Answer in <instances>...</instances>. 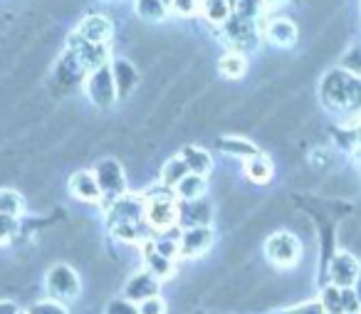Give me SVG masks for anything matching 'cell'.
Segmentation results:
<instances>
[{
    "instance_id": "cell-9",
    "label": "cell",
    "mask_w": 361,
    "mask_h": 314,
    "mask_svg": "<svg viewBox=\"0 0 361 314\" xmlns=\"http://www.w3.org/2000/svg\"><path fill=\"white\" fill-rule=\"evenodd\" d=\"M70 191L72 195H77L80 200H99L102 198V188L99 181L92 171H77L70 179Z\"/></svg>"
},
{
    "instance_id": "cell-8",
    "label": "cell",
    "mask_w": 361,
    "mask_h": 314,
    "mask_svg": "<svg viewBox=\"0 0 361 314\" xmlns=\"http://www.w3.org/2000/svg\"><path fill=\"white\" fill-rule=\"evenodd\" d=\"M146 215H149V223L154 225V228H161V230L171 228L176 220V205H173V200H171V195H156V200H151Z\"/></svg>"
},
{
    "instance_id": "cell-1",
    "label": "cell",
    "mask_w": 361,
    "mask_h": 314,
    "mask_svg": "<svg viewBox=\"0 0 361 314\" xmlns=\"http://www.w3.org/2000/svg\"><path fill=\"white\" fill-rule=\"evenodd\" d=\"M322 99L329 109L336 111H361V77L346 70H331L322 80Z\"/></svg>"
},
{
    "instance_id": "cell-19",
    "label": "cell",
    "mask_w": 361,
    "mask_h": 314,
    "mask_svg": "<svg viewBox=\"0 0 361 314\" xmlns=\"http://www.w3.org/2000/svg\"><path fill=\"white\" fill-rule=\"evenodd\" d=\"M218 70H221V75H226L228 80H238V77L245 75L247 70V62H245V55L243 52H228V55L221 57V62H218Z\"/></svg>"
},
{
    "instance_id": "cell-21",
    "label": "cell",
    "mask_w": 361,
    "mask_h": 314,
    "mask_svg": "<svg viewBox=\"0 0 361 314\" xmlns=\"http://www.w3.org/2000/svg\"><path fill=\"white\" fill-rule=\"evenodd\" d=\"M144 258H146V265H149V272L154 274V277H169V274L173 272V265H171V260L164 258V255H161L156 248H151V245L146 248Z\"/></svg>"
},
{
    "instance_id": "cell-31",
    "label": "cell",
    "mask_w": 361,
    "mask_h": 314,
    "mask_svg": "<svg viewBox=\"0 0 361 314\" xmlns=\"http://www.w3.org/2000/svg\"><path fill=\"white\" fill-rule=\"evenodd\" d=\"M13 233H18V223L11 215H0V243H6L8 238H13Z\"/></svg>"
},
{
    "instance_id": "cell-7",
    "label": "cell",
    "mask_w": 361,
    "mask_h": 314,
    "mask_svg": "<svg viewBox=\"0 0 361 314\" xmlns=\"http://www.w3.org/2000/svg\"><path fill=\"white\" fill-rule=\"evenodd\" d=\"M77 35L92 45H104L111 37V23L104 16H87L77 28Z\"/></svg>"
},
{
    "instance_id": "cell-41",
    "label": "cell",
    "mask_w": 361,
    "mask_h": 314,
    "mask_svg": "<svg viewBox=\"0 0 361 314\" xmlns=\"http://www.w3.org/2000/svg\"><path fill=\"white\" fill-rule=\"evenodd\" d=\"M356 141H359V144H361V126H359V129H356Z\"/></svg>"
},
{
    "instance_id": "cell-37",
    "label": "cell",
    "mask_w": 361,
    "mask_h": 314,
    "mask_svg": "<svg viewBox=\"0 0 361 314\" xmlns=\"http://www.w3.org/2000/svg\"><path fill=\"white\" fill-rule=\"evenodd\" d=\"M354 294H356V299H359V307H361V272H359V277H356V282H354Z\"/></svg>"
},
{
    "instance_id": "cell-13",
    "label": "cell",
    "mask_w": 361,
    "mask_h": 314,
    "mask_svg": "<svg viewBox=\"0 0 361 314\" xmlns=\"http://www.w3.org/2000/svg\"><path fill=\"white\" fill-rule=\"evenodd\" d=\"M267 37L275 42L277 47H292L297 42V28L295 23L285 20V18H277L267 25Z\"/></svg>"
},
{
    "instance_id": "cell-25",
    "label": "cell",
    "mask_w": 361,
    "mask_h": 314,
    "mask_svg": "<svg viewBox=\"0 0 361 314\" xmlns=\"http://www.w3.org/2000/svg\"><path fill=\"white\" fill-rule=\"evenodd\" d=\"M221 146L226 151H231V154H235V156H243V159H255L257 156V149L250 144V141H245L243 136H228V139H223L221 141Z\"/></svg>"
},
{
    "instance_id": "cell-32",
    "label": "cell",
    "mask_w": 361,
    "mask_h": 314,
    "mask_svg": "<svg viewBox=\"0 0 361 314\" xmlns=\"http://www.w3.org/2000/svg\"><path fill=\"white\" fill-rule=\"evenodd\" d=\"M114 235H116V238H119V240H126V243H131V240H136L134 225H129V223L114 225Z\"/></svg>"
},
{
    "instance_id": "cell-40",
    "label": "cell",
    "mask_w": 361,
    "mask_h": 314,
    "mask_svg": "<svg viewBox=\"0 0 361 314\" xmlns=\"http://www.w3.org/2000/svg\"><path fill=\"white\" fill-rule=\"evenodd\" d=\"M262 3H267V6H280V3H285V0H262Z\"/></svg>"
},
{
    "instance_id": "cell-24",
    "label": "cell",
    "mask_w": 361,
    "mask_h": 314,
    "mask_svg": "<svg viewBox=\"0 0 361 314\" xmlns=\"http://www.w3.org/2000/svg\"><path fill=\"white\" fill-rule=\"evenodd\" d=\"M322 309L324 314H344V289L341 287H326L322 292Z\"/></svg>"
},
{
    "instance_id": "cell-10",
    "label": "cell",
    "mask_w": 361,
    "mask_h": 314,
    "mask_svg": "<svg viewBox=\"0 0 361 314\" xmlns=\"http://www.w3.org/2000/svg\"><path fill=\"white\" fill-rule=\"evenodd\" d=\"M213 243V233L203 225H196V228L186 230L183 233V240H180V248L178 253L180 255H201L211 248Z\"/></svg>"
},
{
    "instance_id": "cell-29",
    "label": "cell",
    "mask_w": 361,
    "mask_h": 314,
    "mask_svg": "<svg viewBox=\"0 0 361 314\" xmlns=\"http://www.w3.org/2000/svg\"><path fill=\"white\" fill-rule=\"evenodd\" d=\"M171 8H173V13H178V16L188 18L196 11H201V0H171Z\"/></svg>"
},
{
    "instance_id": "cell-2",
    "label": "cell",
    "mask_w": 361,
    "mask_h": 314,
    "mask_svg": "<svg viewBox=\"0 0 361 314\" xmlns=\"http://www.w3.org/2000/svg\"><path fill=\"white\" fill-rule=\"evenodd\" d=\"M87 87V95H90V99L94 102L97 107H102V109H106V107H111L116 102V82H114V72H111V67H99V70H92L90 77H87L85 82Z\"/></svg>"
},
{
    "instance_id": "cell-27",
    "label": "cell",
    "mask_w": 361,
    "mask_h": 314,
    "mask_svg": "<svg viewBox=\"0 0 361 314\" xmlns=\"http://www.w3.org/2000/svg\"><path fill=\"white\" fill-rule=\"evenodd\" d=\"M359 238H361V223L356 218H344V223L339 225V233H336L339 245L351 248V245H356V240Z\"/></svg>"
},
{
    "instance_id": "cell-18",
    "label": "cell",
    "mask_w": 361,
    "mask_h": 314,
    "mask_svg": "<svg viewBox=\"0 0 361 314\" xmlns=\"http://www.w3.org/2000/svg\"><path fill=\"white\" fill-rule=\"evenodd\" d=\"M136 16L146 23H161L169 13V6H166L164 0H136L134 6Z\"/></svg>"
},
{
    "instance_id": "cell-14",
    "label": "cell",
    "mask_w": 361,
    "mask_h": 314,
    "mask_svg": "<svg viewBox=\"0 0 361 314\" xmlns=\"http://www.w3.org/2000/svg\"><path fill=\"white\" fill-rule=\"evenodd\" d=\"M111 72H114L116 95H119V97H126L136 85H139V75H136V67L131 65V62L119 60L114 67H111Z\"/></svg>"
},
{
    "instance_id": "cell-6",
    "label": "cell",
    "mask_w": 361,
    "mask_h": 314,
    "mask_svg": "<svg viewBox=\"0 0 361 314\" xmlns=\"http://www.w3.org/2000/svg\"><path fill=\"white\" fill-rule=\"evenodd\" d=\"M97 181H99V188L104 193L121 198V193H124V174H121V166L114 159H104L97 164Z\"/></svg>"
},
{
    "instance_id": "cell-17",
    "label": "cell",
    "mask_w": 361,
    "mask_h": 314,
    "mask_svg": "<svg viewBox=\"0 0 361 314\" xmlns=\"http://www.w3.org/2000/svg\"><path fill=\"white\" fill-rule=\"evenodd\" d=\"M233 6L228 0H201V13L208 23L213 25H226L228 18H231Z\"/></svg>"
},
{
    "instance_id": "cell-4",
    "label": "cell",
    "mask_w": 361,
    "mask_h": 314,
    "mask_svg": "<svg viewBox=\"0 0 361 314\" xmlns=\"http://www.w3.org/2000/svg\"><path fill=\"white\" fill-rule=\"evenodd\" d=\"M359 272H361V267L351 253H339L331 258L329 277H331V284H334V287L351 289L356 282V277H359Z\"/></svg>"
},
{
    "instance_id": "cell-30",
    "label": "cell",
    "mask_w": 361,
    "mask_h": 314,
    "mask_svg": "<svg viewBox=\"0 0 361 314\" xmlns=\"http://www.w3.org/2000/svg\"><path fill=\"white\" fill-rule=\"evenodd\" d=\"M312 166H314L317 174H324V171L331 169V154L324 149H317L314 154H312Z\"/></svg>"
},
{
    "instance_id": "cell-20",
    "label": "cell",
    "mask_w": 361,
    "mask_h": 314,
    "mask_svg": "<svg viewBox=\"0 0 361 314\" xmlns=\"http://www.w3.org/2000/svg\"><path fill=\"white\" fill-rule=\"evenodd\" d=\"M176 188H178L180 198L188 200V203H191V200H201L203 193H206V179L198 176V174H188L186 179L176 186Z\"/></svg>"
},
{
    "instance_id": "cell-23",
    "label": "cell",
    "mask_w": 361,
    "mask_h": 314,
    "mask_svg": "<svg viewBox=\"0 0 361 314\" xmlns=\"http://www.w3.org/2000/svg\"><path fill=\"white\" fill-rule=\"evenodd\" d=\"M188 174H191V171H188L186 161H183V159H171L169 164L164 166V171H161V181H164L166 186H178Z\"/></svg>"
},
{
    "instance_id": "cell-3",
    "label": "cell",
    "mask_w": 361,
    "mask_h": 314,
    "mask_svg": "<svg viewBox=\"0 0 361 314\" xmlns=\"http://www.w3.org/2000/svg\"><path fill=\"white\" fill-rule=\"evenodd\" d=\"M265 253L280 267H290L300 260V240L292 233H275L267 238Z\"/></svg>"
},
{
    "instance_id": "cell-5",
    "label": "cell",
    "mask_w": 361,
    "mask_h": 314,
    "mask_svg": "<svg viewBox=\"0 0 361 314\" xmlns=\"http://www.w3.org/2000/svg\"><path fill=\"white\" fill-rule=\"evenodd\" d=\"M77 35V32H75ZM72 50H75V60L82 70H99L106 65V47L104 45H92V42L82 40L80 35L72 37Z\"/></svg>"
},
{
    "instance_id": "cell-39",
    "label": "cell",
    "mask_w": 361,
    "mask_h": 314,
    "mask_svg": "<svg viewBox=\"0 0 361 314\" xmlns=\"http://www.w3.org/2000/svg\"><path fill=\"white\" fill-rule=\"evenodd\" d=\"M116 314H134V312H129V309L121 307V304H119V307H116Z\"/></svg>"
},
{
    "instance_id": "cell-28",
    "label": "cell",
    "mask_w": 361,
    "mask_h": 314,
    "mask_svg": "<svg viewBox=\"0 0 361 314\" xmlns=\"http://www.w3.org/2000/svg\"><path fill=\"white\" fill-rule=\"evenodd\" d=\"M341 65H344L346 72H351V75L361 77V47H354V50L346 52L344 60H341Z\"/></svg>"
},
{
    "instance_id": "cell-22",
    "label": "cell",
    "mask_w": 361,
    "mask_h": 314,
    "mask_svg": "<svg viewBox=\"0 0 361 314\" xmlns=\"http://www.w3.org/2000/svg\"><path fill=\"white\" fill-rule=\"evenodd\" d=\"M25 203H23V195L13 188H0V215H11L18 218L23 213Z\"/></svg>"
},
{
    "instance_id": "cell-15",
    "label": "cell",
    "mask_w": 361,
    "mask_h": 314,
    "mask_svg": "<svg viewBox=\"0 0 361 314\" xmlns=\"http://www.w3.org/2000/svg\"><path fill=\"white\" fill-rule=\"evenodd\" d=\"M159 292V284H156L154 274H136L134 279H131L129 284H126V294H129V299H151L154 294Z\"/></svg>"
},
{
    "instance_id": "cell-35",
    "label": "cell",
    "mask_w": 361,
    "mask_h": 314,
    "mask_svg": "<svg viewBox=\"0 0 361 314\" xmlns=\"http://www.w3.org/2000/svg\"><path fill=\"white\" fill-rule=\"evenodd\" d=\"M287 314H324V309H322V304H307V307L292 309V312H287Z\"/></svg>"
},
{
    "instance_id": "cell-34",
    "label": "cell",
    "mask_w": 361,
    "mask_h": 314,
    "mask_svg": "<svg viewBox=\"0 0 361 314\" xmlns=\"http://www.w3.org/2000/svg\"><path fill=\"white\" fill-rule=\"evenodd\" d=\"M156 250H159L164 258H173V255H178V248H176V243H161V245H156Z\"/></svg>"
},
{
    "instance_id": "cell-33",
    "label": "cell",
    "mask_w": 361,
    "mask_h": 314,
    "mask_svg": "<svg viewBox=\"0 0 361 314\" xmlns=\"http://www.w3.org/2000/svg\"><path fill=\"white\" fill-rule=\"evenodd\" d=\"M139 314H164V302L161 299H146L144 304H141V312Z\"/></svg>"
},
{
    "instance_id": "cell-11",
    "label": "cell",
    "mask_w": 361,
    "mask_h": 314,
    "mask_svg": "<svg viewBox=\"0 0 361 314\" xmlns=\"http://www.w3.org/2000/svg\"><path fill=\"white\" fill-rule=\"evenodd\" d=\"M47 287H50L52 294H62V297H75L77 292V277L70 267L60 265V267H52L50 277H47Z\"/></svg>"
},
{
    "instance_id": "cell-16",
    "label": "cell",
    "mask_w": 361,
    "mask_h": 314,
    "mask_svg": "<svg viewBox=\"0 0 361 314\" xmlns=\"http://www.w3.org/2000/svg\"><path fill=\"white\" fill-rule=\"evenodd\" d=\"M180 159L186 161V166H188V171H191V174H198V176H206L208 171H211V166H213L208 151L198 149V146H186V149H183V154H180Z\"/></svg>"
},
{
    "instance_id": "cell-36",
    "label": "cell",
    "mask_w": 361,
    "mask_h": 314,
    "mask_svg": "<svg viewBox=\"0 0 361 314\" xmlns=\"http://www.w3.org/2000/svg\"><path fill=\"white\" fill-rule=\"evenodd\" d=\"M32 314H62V309L55 307V304H40V307L32 309Z\"/></svg>"
},
{
    "instance_id": "cell-38",
    "label": "cell",
    "mask_w": 361,
    "mask_h": 314,
    "mask_svg": "<svg viewBox=\"0 0 361 314\" xmlns=\"http://www.w3.org/2000/svg\"><path fill=\"white\" fill-rule=\"evenodd\" d=\"M354 161H356V164H359V169H361V144L354 149Z\"/></svg>"
},
{
    "instance_id": "cell-26",
    "label": "cell",
    "mask_w": 361,
    "mask_h": 314,
    "mask_svg": "<svg viewBox=\"0 0 361 314\" xmlns=\"http://www.w3.org/2000/svg\"><path fill=\"white\" fill-rule=\"evenodd\" d=\"M245 171H247V176L255 181V183H265V181H270V176H272V164L265 159V156L257 154L255 159L247 161Z\"/></svg>"
},
{
    "instance_id": "cell-42",
    "label": "cell",
    "mask_w": 361,
    "mask_h": 314,
    "mask_svg": "<svg viewBox=\"0 0 361 314\" xmlns=\"http://www.w3.org/2000/svg\"><path fill=\"white\" fill-rule=\"evenodd\" d=\"M356 314H361V312H356Z\"/></svg>"
},
{
    "instance_id": "cell-12",
    "label": "cell",
    "mask_w": 361,
    "mask_h": 314,
    "mask_svg": "<svg viewBox=\"0 0 361 314\" xmlns=\"http://www.w3.org/2000/svg\"><path fill=\"white\" fill-rule=\"evenodd\" d=\"M141 213H144V208H141V200H136V198H124V195H121V198L111 205V220H114L116 225H121V223L134 225L136 220L141 218Z\"/></svg>"
}]
</instances>
